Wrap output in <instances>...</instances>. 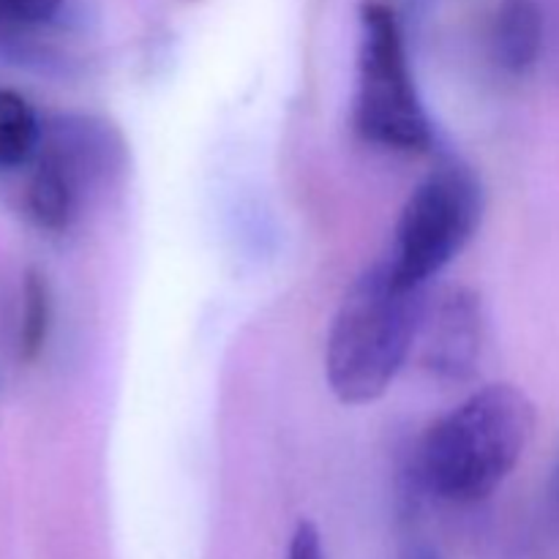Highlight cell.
I'll use <instances>...</instances> for the list:
<instances>
[{"label":"cell","mask_w":559,"mask_h":559,"mask_svg":"<svg viewBox=\"0 0 559 559\" xmlns=\"http://www.w3.org/2000/svg\"><path fill=\"white\" fill-rule=\"evenodd\" d=\"M424 289L399 282L385 260L355 278L325 344L328 385L344 404H371L402 371L424 325Z\"/></svg>","instance_id":"cell-1"},{"label":"cell","mask_w":559,"mask_h":559,"mask_svg":"<svg viewBox=\"0 0 559 559\" xmlns=\"http://www.w3.org/2000/svg\"><path fill=\"white\" fill-rule=\"evenodd\" d=\"M535 435V404L513 385H489L442 415L420 445V475L448 502H480L516 469Z\"/></svg>","instance_id":"cell-2"},{"label":"cell","mask_w":559,"mask_h":559,"mask_svg":"<svg viewBox=\"0 0 559 559\" xmlns=\"http://www.w3.org/2000/svg\"><path fill=\"white\" fill-rule=\"evenodd\" d=\"M358 25L355 126L364 140L388 151H426L435 131L415 87L396 11L385 0H364Z\"/></svg>","instance_id":"cell-3"},{"label":"cell","mask_w":559,"mask_h":559,"mask_svg":"<svg viewBox=\"0 0 559 559\" xmlns=\"http://www.w3.org/2000/svg\"><path fill=\"white\" fill-rule=\"evenodd\" d=\"M480 213L484 191L478 178L456 162L440 164L404 202L385 262L399 282L424 289L473 240Z\"/></svg>","instance_id":"cell-4"},{"label":"cell","mask_w":559,"mask_h":559,"mask_svg":"<svg viewBox=\"0 0 559 559\" xmlns=\"http://www.w3.org/2000/svg\"><path fill=\"white\" fill-rule=\"evenodd\" d=\"M120 142L91 118H58L44 126L27 183V213L49 233L71 227L93 191L118 169Z\"/></svg>","instance_id":"cell-5"},{"label":"cell","mask_w":559,"mask_h":559,"mask_svg":"<svg viewBox=\"0 0 559 559\" xmlns=\"http://www.w3.org/2000/svg\"><path fill=\"white\" fill-rule=\"evenodd\" d=\"M424 364L440 380L462 382L473 377L484 342V317L475 295L456 289L437 304L431 314L424 311Z\"/></svg>","instance_id":"cell-6"},{"label":"cell","mask_w":559,"mask_h":559,"mask_svg":"<svg viewBox=\"0 0 559 559\" xmlns=\"http://www.w3.org/2000/svg\"><path fill=\"white\" fill-rule=\"evenodd\" d=\"M80 22V0H0V60L44 63Z\"/></svg>","instance_id":"cell-7"},{"label":"cell","mask_w":559,"mask_h":559,"mask_svg":"<svg viewBox=\"0 0 559 559\" xmlns=\"http://www.w3.org/2000/svg\"><path fill=\"white\" fill-rule=\"evenodd\" d=\"M497 63L511 74L533 69L544 47V11L538 0H500L491 27Z\"/></svg>","instance_id":"cell-8"},{"label":"cell","mask_w":559,"mask_h":559,"mask_svg":"<svg viewBox=\"0 0 559 559\" xmlns=\"http://www.w3.org/2000/svg\"><path fill=\"white\" fill-rule=\"evenodd\" d=\"M44 123L22 93L0 87V175L16 173L36 158Z\"/></svg>","instance_id":"cell-9"},{"label":"cell","mask_w":559,"mask_h":559,"mask_svg":"<svg viewBox=\"0 0 559 559\" xmlns=\"http://www.w3.org/2000/svg\"><path fill=\"white\" fill-rule=\"evenodd\" d=\"M49 328V293L47 284L38 273H27L25 278V304H22V328L20 347L25 358H33L44 347Z\"/></svg>","instance_id":"cell-10"},{"label":"cell","mask_w":559,"mask_h":559,"mask_svg":"<svg viewBox=\"0 0 559 559\" xmlns=\"http://www.w3.org/2000/svg\"><path fill=\"white\" fill-rule=\"evenodd\" d=\"M287 559H328L325 546H322L320 530L311 522H300L289 538Z\"/></svg>","instance_id":"cell-11"},{"label":"cell","mask_w":559,"mask_h":559,"mask_svg":"<svg viewBox=\"0 0 559 559\" xmlns=\"http://www.w3.org/2000/svg\"><path fill=\"white\" fill-rule=\"evenodd\" d=\"M551 508H555V516L559 522V456L555 464V473H551Z\"/></svg>","instance_id":"cell-12"}]
</instances>
